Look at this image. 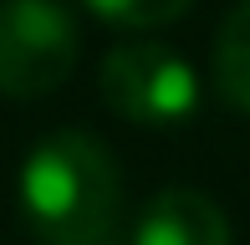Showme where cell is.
<instances>
[{
    "label": "cell",
    "mask_w": 250,
    "mask_h": 245,
    "mask_svg": "<svg viewBox=\"0 0 250 245\" xmlns=\"http://www.w3.org/2000/svg\"><path fill=\"white\" fill-rule=\"evenodd\" d=\"M123 179L107 143L62 128L31 148L21 169V209L41 245H97L112 235Z\"/></svg>",
    "instance_id": "1"
},
{
    "label": "cell",
    "mask_w": 250,
    "mask_h": 245,
    "mask_svg": "<svg viewBox=\"0 0 250 245\" xmlns=\"http://www.w3.org/2000/svg\"><path fill=\"white\" fill-rule=\"evenodd\" d=\"M77 20L62 0H0V92L46 97L77 66Z\"/></svg>",
    "instance_id": "2"
},
{
    "label": "cell",
    "mask_w": 250,
    "mask_h": 245,
    "mask_svg": "<svg viewBox=\"0 0 250 245\" xmlns=\"http://www.w3.org/2000/svg\"><path fill=\"white\" fill-rule=\"evenodd\" d=\"M102 102L138 128H179L199 107V77L164 41H123L102 61Z\"/></svg>",
    "instance_id": "3"
},
{
    "label": "cell",
    "mask_w": 250,
    "mask_h": 245,
    "mask_svg": "<svg viewBox=\"0 0 250 245\" xmlns=\"http://www.w3.org/2000/svg\"><path fill=\"white\" fill-rule=\"evenodd\" d=\"M128 245H230V220L199 189H164L143 204Z\"/></svg>",
    "instance_id": "4"
},
{
    "label": "cell",
    "mask_w": 250,
    "mask_h": 245,
    "mask_svg": "<svg viewBox=\"0 0 250 245\" xmlns=\"http://www.w3.org/2000/svg\"><path fill=\"white\" fill-rule=\"evenodd\" d=\"M214 92L250 118V0H240L225 16L214 36Z\"/></svg>",
    "instance_id": "5"
},
{
    "label": "cell",
    "mask_w": 250,
    "mask_h": 245,
    "mask_svg": "<svg viewBox=\"0 0 250 245\" xmlns=\"http://www.w3.org/2000/svg\"><path fill=\"white\" fill-rule=\"evenodd\" d=\"M102 20L112 26H128V31H148V26H164V20H179L194 0H87Z\"/></svg>",
    "instance_id": "6"
},
{
    "label": "cell",
    "mask_w": 250,
    "mask_h": 245,
    "mask_svg": "<svg viewBox=\"0 0 250 245\" xmlns=\"http://www.w3.org/2000/svg\"><path fill=\"white\" fill-rule=\"evenodd\" d=\"M97 245H128V240H112V235H107V240H97Z\"/></svg>",
    "instance_id": "7"
}]
</instances>
